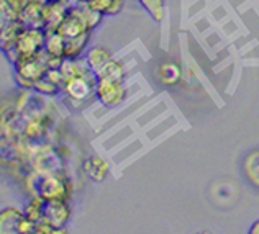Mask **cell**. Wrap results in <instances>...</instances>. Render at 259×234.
Returning <instances> with one entry per match:
<instances>
[{"label": "cell", "instance_id": "obj_1", "mask_svg": "<svg viewBox=\"0 0 259 234\" xmlns=\"http://www.w3.org/2000/svg\"><path fill=\"white\" fill-rule=\"evenodd\" d=\"M15 77L17 84L20 87L26 88V90H35V82L38 79H41L43 75L50 69V61H48V54L43 50L38 56L26 58V59H18L15 64Z\"/></svg>", "mask_w": 259, "mask_h": 234}, {"label": "cell", "instance_id": "obj_2", "mask_svg": "<svg viewBox=\"0 0 259 234\" xmlns=\"http://www.w3.org/2000/svg\"><path fill=\"white\" fill-rule=\"evenodd\" d=\"M46 43V31L43 28H35V26H25V30L20 34L15 44V50L5 53V58L15 64L18 59H26L38 56L45 50Z\"/></svg>", "mask_w": 259, "mask_h": 234}, {"label": "cell", "instance_id": "obj_3", "mask_svg": "<svg viewBox=\"0 0 259 234\" xmlns=\"http://www.w3.org/2000/svg\"><path fill=\"white\" fill-rule=\"evenodd\" d=\"M71 192L72 183L63 174L45 175L36 183V194L45 202H69Z\"/></svg>", "mask_w": 259, "mask_h": 234}, {"label": "cell", "instance_id": "obj_4", "mask_svg": "<svg viewBox=\"0 0 259 234\" xmlns=\"http://www.w3.org/2000/svg\"><path fill=\"white\" fill-rule=\"evenodd\" d=\"M95 84H97V75L94 72L76 75L66 80L63 93L74 103H85L91 97H95Z\"/></svg>", "mask_w": 259, "mask_h": 234}, {"label": "cell", "instance_id": "obj_5", "mask_svg": "<svg viewBox=\"0 0 259 234\" xmlns=\"http://www.w3.org/2000/svg\"><path fill=\"white\" fill-rule=\"evenodd\" d=\"M102 105L107 108H115L121 105L126 99L125 80H110V79H97L95 84V97Z\"/></svg>", "mask_w": 259, "mask_h": 234}, {"label": "cell", "instance_id": "obj_6", "mask_svg": "<svg viewBox=\"0 0 259 234\" xmlns=\"http://www.w3.org/2000/svg\"><path fill=\"white\" fill-rule=\"evenodd\" d=\"M69 7L64 2H56V0H48L43 13V30L46 33L58 31V28L63 23V20L67 15Z\"/></svg>", "mask_w": 259, "mask_h": 234}, {"label": "cell", "instance_id": "obj_7", "mask_svg": "<svg viewBox=\"0 0 259 234\" xmlns=\"http://www.w3.org/2000/svg\"><path fill=\"white\" fill-rule=\"evenodd\" d=\"M43 219L56 228H66L71 219L69 202H46Z\"/></svg>", "mask_w": 259, "mask_h": 234}, {"label": "cell", "instance_id": "obj_8", "mask_svg": "<svg viewBox=\"0 0 259 234\" xmlns=\"http://www.w3.org/2000/svg\"><path fill=\"white\" fill-rule=\"evenodd\" d=\"M48 0H26V4L20 15V22L25 26H35V28H43V13Z\"/></svg>", "mask_w": 259, "mask_h": 234}, {"label": "cell", "instance_id": "obj_9", "mask_svg": "<svg viewBox=\"0 0 259 234\" xmlns=\"http://www.w3.org/2000/svg\"><path fill=\"white\" fill-rule=\"evenodd\" d=\"M25 30V25L20 20H12V22H5L2 26V36H0V44H2V53H9L15 50V44L20 38V34Z\"/></svg>", "mask_w": 259, "mask_h": 234}, {"label": "cell", "instance_id": "obj_10", "mask_svg": "<svg viewBox=\"0 0 259 234\" xmlns=\"http://www.w3.org/2000/svg\"><path fill=\"white\" fill-rule=\"evenodd\" d=\"M25 211L15 208V206H9V208L2 210L0 213V226H2V232H17L20 229V224L25 219Z\"/></svg>", "mask_w": 259, "mask_h": 234}, {"label": "cell", "instance_id": "obj_11", "mask_svg": "<svg viewBox=\"0 0 259 234\" xmlns=\"http://www.w3.org/2000/svg\"><path fill=\"white\" fill-rule=\"evenodd\" d=\"M64 50H66V38L59 31L46 33V43L45 51L50 56V59H64Z\"/></svg>", "mask_w": 259, "mask_h": 234}, {"label": "cell", "instance_id": "obj_12", "mask_svg": "<svg viewBox=\"0 0 259 234\" xmlns=\"http://www.w3.org/2000/svg\"><path fill=\"white\" fill-rule=\"evenodd\" d=\"M92 31H87L79 34L76 38H69L66 39V50H64V58L67 59H79L82 58V54L85 51V48L89 44V39H91Z\"/></svg>", "mask_w": 259, "mask_h": 234}, {"label": "cell", "instance_id": "obj_13", "mask_svg": "<svg viewBox=\"0 0 259 234\" xmlns=\"http://www.w3.org/2000/svg\"><path fill=\"white\" fill-rule=\"evenodd\" d=\"M158 77L162 84L176 85L182 79V67L181 64L174 63V61H166V63H162L158 67Z\"/></svg>", "mask_w": 259, "mask_h": 234}, {"label": "cell", "instance_id": "obj_14", "mask_svg": "<svg viewBox=\"0 0 259 234\" xmlns=\"http://www.w3.org/2000/svg\"><path fill=\"white\" fill-rule=\"evenodd\" d=\"M84 172L89 178L95 182H102L108 174V164L100 156H92L84 162Z\"/></svg>", "mask_w": 259, "mask_h": 234}, {"label": "cell", "instance_id": "obj_15", "mask_svg": "<svg viewBox=\"0 0 259 234\" xmlns=\"http://www.w3.org/2000/svg\"><path fill=\"white\" fill-rule=\"evenodd\" d=\"M84 59H85L87 66L91 67L95 74L112 59V53L108 50H105V48H102V46H95V48H91V50L85 53Z\"/></svg>", "mask_w": 259, "mask_h": 234}, {"label": "cell", "instance_id": "obj_16", "mask_svg": "<svg viewBox=\"0 0 259 234\" xmlns=\"http://www.w3.org/2000/svg\"><path fill=\"white\" fill-rule=\"evenodd\" d=\"M97 79H110V80H125L126 71L121 61L112 58L108 63L100 69L99 72H95Z\"/></svg>", "mask_w": 259, "mask_h": 234}, {"label": "cell", "instance_id": "obj_17", "mask_svg": "<svg viewBox=\"0 0 259 234\" xmlns=\"http://www.w3.org/2000/svg\"><path fill=\"white\" fill-rule=\"evenodd\" d=\"M25 4L26 0H0V13H2L4 22L18 20Z\"/></svg>", "mask_w": 259, "mask_h": 234}, {"label": "cell", "instance_id": "obj_18", "mask_svg": "<svg viewBox=\"0 0 259 234\" xmlns=\"http://www.w3.org/2000/svg\"><path fill=\"white\" fill-rule=\"evenodd\" d=\"M35 90L41 95H46V97H54L59 92H63V85L58 80H54L51 75L45 74L41 79L35 82Z\"/></svg>", "mask_w": 259, "mask_h": 234}, {"label": "cell", "instance_id": "obj_19", "mask_svg": "<svg viewBox=\"0 0 259 234\" xmlns=\"http://www.w3.org/2000/svg\"><path fill=\"white\" fill-rule=\"evenodd\" d=\"M85 2L94 7V9H97L99 12H102L105 17L118 15L121 9H123V0H85Z\"/></svg>", "mask_w": 259, "mask_h": 234}, {"label": "cell", "instance_id": "obj_20", "mask_svg": "<svg viewBox=\"0 0 259 234\" xmlns=\"http://www.w3.org/2000/svg\"><path fill=\"white\" fill-rule=\"evenodd\" d=\"M45 206H46V202L36 194V197H33V198H30L28 202H26L23 211L30 219H33L35 223H38V221H41V219H43Z\"/></svg>", "mask_w": 259, "mask_h": 234}, {"label": "cell", "instance_id": "obj_21", "mask_svg": "<svg viewBox=\"0 0 259 234\" xmlns=\"http://www.w3.org/2000/svg\"><path fill=\"white\" fill-rule=\"evenodd\" d=\"M138 4L154 22H159L162 18V13H164V0H138Z\"/></svg>", "mask_w": 259, "mask_h": 234}, {"label": "cell", "instance_id": "obj_22", "mask_svg": "<svg viewBox=\"0 0 259 234\" xmlns=\"http://www.w3.org/2000/svg\"><path fill=\"white\" fill-rule=\"evenodd\" d=\"M244 166H256V167H259V151H257V153H253L248 157L246 162H244ZM246 177L249 178L251 183H254V185H257V187H259V169L246 172Z\"/></svg>", "mask_w": 259, "mask_h": 234}, {"label": "cell", "instance_id": "obj_23", "mask_svg": "<svg viewBox=\"0 0 259 234\" xmlns=\"http://www.w3.org/2000/svg\"><path fill=\"white\" fill-rule=\"evenodd\" d=\"M248 232H249V234H259V219H257V221H254L253 224L249 226Z\"/></svg>", "mask_w": 259, "mask_h": 234}]
</instances>
